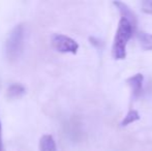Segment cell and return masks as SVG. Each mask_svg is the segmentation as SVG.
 <instances>
[{
	"mask_svg": "<svg viewBox=\"0 0 152 151\" xmlns=\"http://www.w3.org/2000/svg\"><path fill=\"white\" fill-rule=\"evenodd\" d=\"M134 33V27L127 20L121 18L118 22L114 44L112 47L113 57L116 60H122L126 57V46Z\"/></svg>",
	"mask_w": 152,
	"mask_h": 151,
	"instance_id": "1",
	"label": "cell"
},
{
	"mask_svg": "<svg viewBox=\"0 0 152 151\" xmlns=\"http://www.w3.org/2000/svg\"><path fill=\"white\" fill-rule=\"evenodd\" d=\"M25 26L24 24H18L14 27L6 39L5 54L8 61L15 62L20 58L24 49Z\"/></svg>",
	"mask_w": 152,
	"mask_h": 151,
	"instance_id": "2",
	"label": "cell"
},
{
	"mask_svg": "<svg viewBox=\"0 0 152 151\" xmlns=\"http://www.w3.org/2000/svg\"><path fill=\"white\" fill-rule=\"evenodd\" d=\"M52 47L59 53H69V54H76L79 50V44L74 38L64 34H54L51 39Z\"/></svg>",
	"mask_w": 152,
	"mask_h": 151,
	"instance_id": "3",
	"label": "cell"
},
{
	"mask_svg": "<svg viewBox=\"0 0 152 151\" xmlns=\"http://www.w3.org/2000/svg\"><path fill=\"white\" fill-rule=\"evenodd\" d=\"M114 5L117 7L118 12H120L121 18L127 20L128 22L130 23V25L134 27V29L136 28L137 17H136V15H134V12L132 10V8H130L127 4H125L124 2H122V1H115Z\"/></svg>",
	"mask_w": 152,
	"mask_h": 151,
	"instance_id": "4",
	"label": "cell"
},
{
	"mask_svg": "<svg viewBox=\"0 0 152 151\" xmlns=\"http://www.w3.org/2000/svg\"><path fill=\"white\" fill-rule=\"evenodd\" d=\"M126 82H127L128 86L132 88V93H134V96H138L141 93V91H142L144 77H143L142 74H136V75L130 77L129 79H127Z\"/></svg>",
	"mask_w": 152,
	"mask_h": 151,
	"instance_id": "5",
	"label": "cell"
},
{
	"mask_svg": "<svg viewBox=\"0 0 152 151\" xmlns=\"http://www.w3.org/2000/svg\"><path fill=\"white\" fill-rule=\"evenodd\" d=\"M39 151H57V145L53 136L44 135L39 140Z\"/></svg>",
	"mask_w": 152,
	"mask_h": 151,
	"instance_id": "6",
	"label": "cell"
},
{
	"mask_svg": "<svg viewBox=\"0 0 152 151\" xmlns=\"http://www.w3.org/2000/svg\"><path fill=\"white\" fill-rule=\"evenodd\" d=\"M25 92H26V89H25V87L23 86V85L18 84V83H15V84H12L7 88L6 95H7L8 98L15 99V98L21 97Z\"/></svg>",
	"mask_w": 152,
	"mask_h": 151,
	"instance_id": "7",
	"label": "cell"
},
{
	"mask_svg": "<svg viewBox=\"0 0 152 151\" xmlns=\"http://www.w3.org/2000/svg\"><path fill=\"white\" fill-rule=\"evenodd\" d=\"M137 36L140 42V44L144 50L152 51V34L144 31H139Z\"/></svg>",
	"mask_w": 152,
	"mask_h": 151,
	"instance_id": "8",
	"label": "cell"
},
{
	"mask_svg": "<svg viewBox=\"0 0 152 151\" xmlns=\"http://www.w3.org/2000/svg\"><path fill=\"white\" fill-rule=\"evenodd\" d=\"M139 119H140L139 112L136 111V110H130V111H128V113L125 115V117H124V119L121 121L120 124L122 126H127V125L136 122V121L139 120Z\"/></svg>",
	"mask_w": 152,
	"mask_h": 151,
	"instance_id": "9",
	"label": "cell"
},
{
	"mask_svg": "<svg viewBox=\"0 0 152 151\" xmlns=\"http://www.w3.org/2000/svg\"><path fill=\"white\" fill-rule=\"evenodd\" d=\"M142 7V12H146V14L152 15V0H145L141 4Z\"/></svg>",
	"mask_w": 152,
	"mask_h": 151,
	"instance_id": "10",
	"label": "cell"
},
{
	"mask_svg": "<svg viewBox=\"0 0 152 151\" xmlns=\"http://www.w3.org/2000/svg\"><path fill=\"white\" fill-rule=\"evenodd\" d=\"M0 151H3V145H2V135H1V123H0Z\"/></svg>",
	"mask_w": 152,
	"mask_h": 151,
	"instance_id": "11",
	"label": "cell"
}]
</instances>
